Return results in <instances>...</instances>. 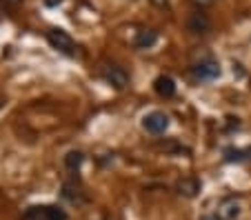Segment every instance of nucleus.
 Listing matches in <instances>:
<instances>
[{
	"instance_id": "obj_1",
	"label": "nucleus",
	"mask_w": 251,
	"mask_h": 220,
	"mask_svg": "<svg viewBox=\"0 0 251 220\" xmlns=\"http://www.w3.org/2000/svg\"><path fill=\"white\" fill-rule=\"evenodd\" d=\"M189 73L194 76V80L209 82V80H216V78H220L223 69H220V62L216 60L213 56H204V58H200V60H196L194 65H191Z\"/></svg>"
},
{
	"instance_id": "obj_2",
	"label": "nucleus",
	"mask_w": 251,
	"mask_h": 220,
	"mask_svg": "<svg viewBox=\"0 0 251 220\" xmlns=\"http://www.w3.org/2000/svg\"><path fill=\"white\" fill-rule=\"evenodd\" d=\"M47 43L51 45L56 51L65 53V56H78V45L71 40V36L67 34V31H62V29H51L47 34Z\"/></svg>"
},
{
	"instance_id": "obj_3",
	"label": "nucleus",
	"mask_w": 251,
	"mask_h": 220,
	"mask_svg": "<svg viewBox=\"0 0 251 220\" xmlns=\"http://www.w3.org/2000/svg\"><path fill=\"white\" fill-rule=\"evenodd\" d=\"M25 220H67V211L58 205H38L25 211Z\"/></svg>"
},
{
	"instance_id": "obj_4",
	"label": "nucleus",
	"mask_w": 251,
	"mask_h": 220,
	"mask_svg": "<svg viewBox=\"0 0 251 220\" xmlns=\"http://www.w3.org/2000/svg\"><path fill=\"white\" fill-rule=\"evenodd\" d=\"M142 129L149 131V134H165L169 129V116L165 111H149V114L142 116Z\"/></svg>"
},
{
	"instance_id": "obj_5",
	"label": "nucleus",
	"mask_w": 251,
	"mask_h": 220,
	"mask_svg": "<svg viewBox=\"0 0 251 220\" xmlns=\"http://www.w3.org/2000/svg\"><path fill=\"white\" fill-rule=\"evenodd\" d=\"M187 29H189L194 36H207L211 31V18L204 14L202 9H196L189 14L187 18Z\"/></svg>"
},
{
	"instance_id": "obj_6",
	"label": "nucleus",
	"mask_w": 251,
	"mask_h": 220,
	"mask_svg": "<svg viewBox=\"0 0 251 220\" xmlns=\"http://www.w3.org/2000/svg\"><path fill=\"white\" fill-rule=\"evenodd\" d=\"M102 78L109 82L111 87H116V89H125V87L129 85V73L125 72V67L116 65V62L104 65L102 67Z\"/></svg>"
},
{
	"instance_id": "obj_7",
	"label": "nucleus",
	"mask_w": 251,
	"mask_h": 220,
	"mask_svg": "<svg viewBox=\"0 0 251 220\" xmlns=\"http://www.w3.org/2000/svg\"><path fill=\"white\" fill-rule=\"evenodd\" d=\"M240 211L242 209H240L238 198H225L213 214L218 216V220H238V218H240Z\"/></svg>"
},
{
	"instance_id": "obj_8",
	"label": "nucleus",
	"mask_w": 251,
	"mask_h": 220,
	"mask_svg": "<svg viewBox=\"0 0 251 220\" xmlns=\"http://www.w3.org/2000/svg\"><path fill=\"white\" fill-rule=\"evenodd\" d=\"M200 187H202V182L198 180V178L194 176H187L182 178V180H178V185H176V189H178V194L185 198H196L200 192Z\"/></svg>"
},
{
	"instance_id": "obj_9",
	"label": "nucleus",
	"mask_w": 251,
	"mask_h": 220,
	"mask_svg": "<svg viewBox=\"0 0 251 220\" xmlns=\"http://www.w3.org/2000/svg\"><path fill=\"white\" fill-rule=\"evenodd\" d=\"M153 89H156V94L160 98H171L176 94V82H174V78L171 76H158L156 80H153Z\"/></svg>"
},
{
	"instance_id": "obj_10",
	"label": "nucleus",
	"mask_w": 251,
	"mask_h": 220,
	"mask_svg": "<svg viewBox=\"0 0 251 220\" xmlns=\"http://www.w3.org/2000/svg\"><path fill=\"white\" fill-rule=\"evenodd\" d=\"M158 43V34L153 29H140L133 38V47L136 49H151Z\"/></svg>"
},
{
	"instance_id": "obj_11",
	"label": "nucleus",
	"mask_w": 251,
	"mask_h": 220,
	"mask_svg": "<svg viewBox=\"0 0 251 220\" xmlns=\"http://www.w3.org/2000/svg\"><path fill=\"white\" fill-rule=\"evenodd\" d=\"M225 160L227 163H245V160H251V147H247V149L227 147L225 149Z\"/></svg>"
},
{
	"instance_id": "obj_12",
	"label": "nucleus",
	"mask_w": 251,
	"mask_h": 220,
	"mask_svg": "<svg viewBox=\"0 0 251 220\" xmlns=\"http://www.w3.org/2000/svg\"><path fill=\"white\" fill-rule=\"evenodd\" d=\"M62 196H65L67 200H71V202H80L82 200L80 185H76V182H67L65 189H62Z\"/></svg>"
},
{
	"instance_id": "obj_13",
	"label": "nucleus",
	"mask_w": 251,
	"mask_h": 220,
	"mask_svg": "<svg viewBox=\"0 0 251 220\" xmlns=\"http://www.w3.org/2000/svg\"><path fill=\"white\" fill-rule=\"evenodd\" d=\"M82 160H85V156H82L80 151H69L65 156V165H67V169H69V171H78V169H80V165H82Z\"/></svg>"
},
{
	"instance_id": "obj_14",
	"label": "nucleus",
	"mask_w": 251,
	"mask_h": 220,
	"mask_svg": "<svg viewBox=\"0 0 251 220\" xmlns=\"http://www.w3.org/2000/svg\"><path fill=\"white\" fill-rule=\"evenodd\" d=\"M191 2L196 5V9H204V7H211L216 0H191Z\"/></svg>"
},
{
	"instance_id": "obj_15",
	"label": "nucleus",
	"mask_w": 251,
	"mask_h": 220,
	"mask_svg": "<svg viewBox=\"0 0 251 220\" xmlns=\"http://www.w3.org/2000/svg\"><path fill=\"white\" fill-rule=\"evenodd\" d=\"M200 220H218V216H216V214H207V216H202Z\"/></svg>"
},
{
	"instance_id": "obj_16",
	"label": "nucleus",
	"mask_w": 251,
	"mask_h": 220,
	"mask_svg": "<svg viewBox=\"0 0 251 220\" xmlns=\"http://www.w3.org/2000/svg\"><path fill=\"white\" fill-rule=\"evenodd\" d=\"M151 2H153V5H158V7H165L169 0H151Z\"/></svg>"
}]
</instances>
